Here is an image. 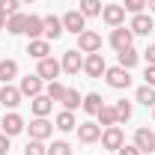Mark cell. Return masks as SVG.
I'll return each instance as SVG.
<instances>
[{
  "label": "cell",
  "mask_w": 155,
  "mask_h": 155,
  "mask_svg": "<svg viewBox=\"0 0 155 155\" xmlns=\"http://www.w3.org/2000/svg\"><path fill=\"white\" fill-rule=\"evenodd\" d=\"M104 81H107L110 90H128V87H131V72L122 69V66H107Z\"/></svg>",
  "instance_id": "1"
},
{
  "label": "cell",
  "mask_w": 155,
  "mask_h": 155,
  "mask_svg": "<svg viewBox=\"0 0 155 155\" xmlns=\"http://www.w3.org/2000/svg\"><path fill=\"white\" fill-rule=\"evenodd\" d=\"M131 45H134V33H131V27L122 24V27H114V30H110V48H114L116 54L125 51V48H131Z\"/></svg>",
  "instance_id": "2"
},
{
  "label": "cell",
  "mask_w": 155,
  "mask_h": 155,
  "mask_svg": "<svg viewBox=\"0 0 155 155\" xmlns=\"http://www.w3.org/2000/svg\"><path fill=\"white\" fill-rule=\"evenodd\" d=\"M27 131H30V140H48L54 134V122H48V116H36L27 125Z\"/></svg>",
  "instance_id": "3"
},
{
  "label": "cell",
  "mask_w": 155,
  "mask_h": 155,
  "mask_svg": "<svg viewBox=\"0 0 155 155\" xmlns=\"http://www.w3.org/2000/svg\"><path fill=\"white\" fill-rule=\"evenodd\" d=\"M63 30H66V33H75V36H81V33L87 30V18L81 15V9H69V12L63 15Z\"/></svg>",
  "instance_id": "4"
},
{
  "label": "cell",
  "mask_w": 155,
  "mask_h": 155,
  "mask_svg": "<svg viewBox=\"0 0 155 155\" xmlns=\"http://www.w3.org/2000/svg\"><path fill=\"white\" fill-rule=\"evenodd\" d=\"M18 90H21V96H27V98H36L45 93V81L39 75H24L21 78V84H18Z\"/></svg>",
  "instance_id": "5"
},
{
  "label": "cell",
  "mask_w": 155,
  "mask_h": 155,
  "mask_svg": "<svg viewBox=\"0 0 155 155\" xmlns=\"http://www.w3.org/2000/svg\"><path fill=\"white\" fill-rule=\"evenodd\" d=\"M78 51L81 54H96V51H101V36H98L96 30H84L78 36Z\"/></svg>",
  "instance_id": "6"
},
{
  "label": "cell",
  "mask_w": 155,
  "mask_h": 155,
  "mask_svg": "<svg viewBox=\"0 0 155 155\" xmlns=\"http://www.w3.org/2000/svg\"><path fill=\"white\" fill-rule=\"evenodd\" d=\"M24 128H27V122H24V116L15 114V110H9V114L3 116V122H0V131H3V134H9V137L21 134Z\"/></svg>",
  "instance_id": "7"
},
{
  "label": "cell",
  "mask_w": 155,
  "mask_h": 155,
  "mask_svg": "<svg viewBox=\"0 0 155 155\" xmlns=\"http://www.w3.org/2000/svg\"><path fill=\"white\" fill-rule=\"evenodd\" d=\"M122 143H125V134H122V128H119V125H107V128L101 131V146H104V149L116 152Z\"/></svg>",
  "instance_id": "8"
},
{
  "label": "cell",
  "mask_w": 155,
  "mask_h": 155,
  "mask_svg": "<svg viewBox=\"0 0 155 155\" xmlns=\"http://www.w3.org/2000/svg\"><path fill=\"white\" fill-rule=\"evenodd\" d=\"M78 140H81V143H96V140H101V131H104V128H101V125H98V122H78Z\"/></svg>",
  "instance_id": "9"
},
{
  "label": "cell",
  "mask_w": 155,
  "mask_h": 155,
  "mask_svg": "<svg viewBox=\"0 0 155 155\" xmlns=\"http://www.w3.org/2000/svg\"><path fill=\"white\" fill-rule=\"evenodd\" d=\"M60 72H63V66H60V60L54 57H45V60H39V69H36V75L42 78V81H57Z\"/></svg>",
  "instance_id": "10"
},
{
  "label": "cell",
  "mask_w": 155,
  "mask_h": 155,
  "mask_svg": "<svg viewBox=\"0 0 155 155\" xmlns=\"http://www.w3.org/2000/svg\"><path fill=\"white\" fill-rule=\"evenodd\" d=\"M84 72H87L90 78H101L104 72H107V63H104V57H101V51L87 54V60H84Z\"/></svg>",
  "instance_id": "11"
},
{
  "label": "cell",
  "mask_w": 155,
  "mask_h": 155,
  "mask_svg": "<svg viewBox=\"0 0 155 155\" xmlns=\"http://www.w3.org/2000/svg\"><path fill=\"white\" fill-rule=\"evenodd\" d=\"M101 18H104V24H110V27H122V24H125V9H122V3H107V6L101 9Z\"/></svg>",
  "instance_id": "12"
},
{
  "label": "cell",
  "mask_w": 155,
  "mask_h": 155,
  "mask_svg": "<svg viewBox=\"0 0 155 155\" xmlns=\"http://www.w3.org/2000/svg\"><path fill=\"white\" fill-rule=\"evenodd\" d=\"M21 90L18 87H12V84H3V87H0V104H3V107H9V110H15V107H18L21 104Z\"/></svg>",
  "instance_id": "13"
},
{
  "label": "cell",
  "mask_w": 155,
  "mask_h": 155,
  "mask_svg": "<svg viewBox=\"0 0 155 155\" xmlns=\"http://www.w3.org/2000/svg\"><path fill=\"white\" fill-rule=\"evenodd\" d=\"M128 27H131V33H134V36H149V33L155 30V21H152V15L140 12V15H134V18H131V24H128Z\"/></svg>",
  "instance_id": "14"
},
{
  "label": "cell",
  "mask_w": 155,
  "mask_h": 155,
  "mask_svg": "<svg viewBox=\"0 0 155 155\" xmlns=\"http://www.w3.org/2000/svg\"><path fill=\"white\" fill-rule=\"evenodd\" d=\"M45 18V33L42 36L48 39V42H57L66 30H63V18H57V15H42Z\"/></svg>",
  "instance_id": "15"
},
{
  "label": "cell",
  "mask_w": 155,
  "mask_h": 155,
  "mask_svg": "<svg viewBox=\"0 0 155 155\" xmlns=\"http://www.w3.org/2000/svg\"><path fill=\"white\" fill-rule=\"evenodd\" d=\"M134 146H137L143 155L152 152V149H155V131H149L146 125H143V128H137V131H134Z\"/></svg>",
  "instance_id": "16"
},
{
  "label": "cell",
  "mask_w": 155,
  "mask_h": 155,
  "mask_svg": "<svg viewBox=\"0 0 155 155\" xmlns=\"http://www.w3.org/2000/svg\"><path fill=\"white\" fill-rule=\"evenodd\" d=\"M60 66H63V72H66V75H78V72L84 69V57H81L78 51H66L63 60H60Z\"/></svg>",
  "instance_id": "17"
},
{
  "label": "cell",
  "mask_w": 155,
  "mask_h": 155,
  "mask_svg": "<svg viewBox=\"0 0 155 155\" xmlns=\"http://www.w3.org/2000/svg\"><path fill=\"white\" fill-rule=\"evenodd\" d=\"M27 54L33 60H45L51 57V42L48 39H30V45H27Z\"/></svg>",
  "instance_id": "18"
},
{
  "label": "cell",
  "mask_w": 155,
  "mask_h": 155,
  "mask_svg": "<svg viewBox=\"0 0 155 155\" xmlns=\"http://www.w3.org/2000/svg\"><path fill=\"white\" fill-rule=\"evenodd\" d=\"M54 128H60V131H75V128H78L75 110H60L57 119H54Z\"/></svg>",
  "instance_id": "19"
},
{
  "label": "cell",
  "mask_w": 155,
  "mask_h": 155,
  "mask_svg": "<svg viewBox=\"0 0 155 155\" xmlns=\"http://www.w3.org/2000/svg\"><path fill=\"white\" fill-rule=\"evenodd\" d=\"M30 110H33V116H48L51 110H54V101L45 96H36V98H30Z\"/></svg>",
  "instance_id": "20"
},
{
  "label": "cell",
  "mask_w": 155,
  "mask_h": 155,
  "mask_svg": "<svg viewBox=\"0 0 155 155\" xmlns=\"http://www.w3.org/2000/svg\"><path fill=\"white\" fill-rule=\"evenodd\" d=\"M24 33H27L30 39H42V33H45V18H42V15H27Z\"/></svg>",
  "instance_id": "21"
},
{
  "label": "cell",
  "mask_w": 155,
  "mask_h": 155,
  "mask_svg": "<svg viewBox=\"0 0 155 155\" xmlns=\"http://www.w3.org/2000/svg\"><path fill=\"white\" fill-rule=\"evenodd\" d=\"M116 60H119L116 66H122V69H128V72H131V69H134L137 63H140V54H137V51H134V45H131V48L119 51V54H116Z\"/></svg>",
  "instance_id": "22"
},
{
  "label": "cell",
  "mask_w": 155,
  "mask_h": 155,
  "mask_svg": "<svg viewBox=\"0 0 155 155\" xmlns=\"http://www.w3.org/2000/svg\"><path fill=\"white\" fill-rule=\"evenodd\" d=\"M18 78V63L15 60H0V84H12Z\"/></svg>",
  "instance_id": "23"
},
{
  "label": "cell",
  "mask_w": 155,
  "mask_h": 155,
  "mask_svg": "<svg viewBox=\"0 0 155 155\" xmlns=\"http://www.w3.org/2000/svg\"><path fill=\"white\" fill-rule=\"evenodd\" d=\"M101 104H104V98L98 96V93H87V96H84V101H81V107H84L90 116H96L98 110H101Z\"/></svg>",
  "instance_id": "24"
},
{
  "label": "cell",
  "mask_w": 155,
  "mask_h": 155,
  "mask_svg": "<svg viewBox=\"0 0 155 155\" xmlns=\"http://www.w3.org/2000/svg\"><path fill=\"white\" fill-rule=\"evenodd\" d=\"M134 101H140L143 107H155V87H149V84L137 87V93H134Z\"/></svg>",
  "instance_id": "25"
},
{
  "label": "cell",
  "mask_w": 155,
  "mask_h": 155,
  "mask_svg": "<svg viewBox=\"0 0 155 155\" xmlns=\"http://www.w3.org/2000/svg\"><path fill=\"white\" fill-rule=\"evenodd\" d=\"M96 119H98V125H101V128H107V125H119V122H116L114 104H101V110L96 114Z\"/></svg>",
  "instance_id": "26"
},
{
  "label": "cell",
  "mask_w": 155,
  "mask_h": 155,
  "mask_svg": "<svg viewBox=\"0 0 155 155\" xmlns=\"http://www.w3.org/2000/svg\"><path fill=\"white\" fill-rule=\"evenodd\" d=\"M24 24H27V15H24V12H15V15L6 18V30H9L12 36H21V33H24Z\"/></svg>",
  "instance_id": "27"
},
{
  "label": "cell",
  "mask_w": 155,
  "mask_h": 155,
  "mask_svg": "<svg viewBox=\"0 0 155 155\" xmlns=\"http://www.w3.org/2000/svg\"><path fill=\"white\" fill-rule=\"evenodd\" d=\"M81 101H84V96H81L78 90H72V87H66V96H63V110H78V107H81Z\"/></svg>",
  "instance_id": "28"
},
{
  "label": "cell",
  "mask_w": 155,
  "mask_h": 155,
  "mask_svg": "<svg viewBox=\"0 0 155 155\" xmlns=\"http://www.w3.org/2000/svg\"><path fill=\"white\" fill-rule=\"evenodd\" d=\"M101 0H81V15L84 18H96V15H101Z\"/></svg>",
  "instance_id": "29"
},
{
  "label": "cell",
  "mask_w": 155,
  "mask_h": 155,
  "mask_svg": "<svg viewBox=\"0 0 155 155\" xmlns=\"http://www.w3.org/2000/svg\"><path fill=\"white\" fill-rule=\"evenodd\" d=\"M45 96L51 98V101H63V96H66V87H63L60 81H48V84H45Z\"/></svg>",
  "instance_id": "30"
},
{
  "label": "cell",
  "mask_w": 155,
  "mask_h": 155,
  "mask_svg": "<svg viewBox=\"0 0 155 155\" xmlns=\"http://www.w3.org/2000/svg\"><path fill=\"white\" fill-rule=\"evenodd\" d=\"M114 110H116V122H128V119H131V101L119 98L114 104Z\"/></svg>",
  "instance_id": "31"
},
{
  "label": "cell",
  "mask_w": 155,
  "mask_h": 155,
  "mask_svg": "<svg viewBox=\"0 0 155 155\" xmlns=\"http://www.w3.org/2000/svg\"><path fill=\"white\" fill-rule=\"evenodd\" d=\"M24 155H48V146H45V140H27V146H24Z\"/></svg>",
  "instance_id": "32"
},
{
  "label": "cell",
  "mask_w": 155,
  "mask_h": 155,
  "mask_svg": "<svg viewBox=\"0 0 155 155\" xmlns=\"http://www.w3.org/2000/svg\"><path fill=\"white\" fill-rule=\"evenodd\" d=\"M48 155H72V143L69 140H54L48 146Z\"/></svg>",
  "instance_id": "33"
},
{
  "label": "cell",
  "mask_w": 155,
  "mask_h": 155,
  "mask_svg": "<svg viewBox=\"0 0 155 155\" xmlns=\"http://www.w3.org/2000/svg\"><path fill=\"white\" fill-rule=\"evenodd\" d=\"M122 9H125V12H131V15H140V12L146 9V0H125V3H122Z\"/></svg>",
  "instance_id": "34"
},
{
  "label": "cell",
  "mask_w": 155,
  "mask_h": 155,
  "mask_svg": "<svg viewBox=\"0 0 155 155\" xmlns=\"http://www.w3.org/2000/svg\"><path fill=\"white\" fill-rule=\"evenodd\" d=\"M18 6H21V0H0V9L6 12V18H9V15H15V12H18Z\"/></svg>",
  "instance_id": "35"
},
{
  "label": "cell",
  "mask_w": 155,
  "mask_h": 155,
  "mask_svg": "<svg viewBox=\"0 0 155 155\" xmlns=\"http://www.w3.org/2000/svg\"><path fill=\"white\" fill-rule=\"evenodd\" d=\"M116 155H143V152H140V149H137L134 143H122V146H119V149H116Z\"/></svg>",
  "instance_id": "36"
},
{
  "label": "cell",
  "mask_w": 155,
  "mask_h": 155,
  "mask_svg": "<svg viewBox=\"0 0 155 155\" xmlns=\"http://www.w3.org/2000/svg\"><path fill=\"white\" fill-rule=\"evenodd\" d=\"M9 140H12V137H9V134H3V131H0V155H6V152H9V149H12V143H9Z\"/></svg>",
  "instance_id": "37"
},
{
  "label": "cell",
  "mask_w": 155,
  "mask_h": 155,
  "mask_svg": "<svg viewBox=\"0 0 155 155\" xmlns=\"http://www.w3.org/2000/svg\"><path fill=\"white\" fill-rule=\"evenodd\" d=\"M143 81H146L149 87H155V66H146V72H143Z\"/></svg>",
  "instance_id": "38"
},
{
  "label": "cell",
  "mask_w": 155,
  "mask_h": 155,
  "mask_svg": "<svg viewBox=\"0 0 155 155\" xmlns=\"http://www.w3.org/2000/svg\"><path fill=\"white\" fill-rule=\"evenodd\" d=\"M143 57H146V66H155V45H149L143 51Z\"/></svg>",
  "instance_id": "39"
},
{
  "label": "cell",
  "mask_w": 155,
  "mask_h": 155,
  "mask_svg": "<svg viewBox=\"0 0 155 155\" xmlns=\"http://www.w3.org/2000/svg\"><path fill=\"white\" fill-rule=\"evenodd\" d=\"M0 30H6V12L0 9Z\"/></svg>",
  "instance_id": "40"
},
{
  "label": "cell",
  "mask_w": 155,
  "mask_h": 155,
  "mask_svg": "<svg viewBox=\"0 0 155 155\" xmlns=\"http://www.w3.org/2000/svg\"><path fill=\"white\" fill-rule=\"evenodd\" d=\"M146 6H149V12H155V0H146Z\"/></svg>",
  "instance_id": "41"
},
{
  "label": "cell",
  "mask_w": 155,
  "mask_h": 155,
  "mask_svg": "<svg viewBox=\"0 0 155 155\" xmlns=\"http://www.w3.org/2000/svg\"><path fill=\"white\" fill-rule=\"evenodd\" d=\"M152 122H155V107H152Z\"/></svg>",
  "instance_id": "42"
},
{
  "label": "cell",
  "mask_w": 155,
  "mask_h": 155,
  "mask_svg": "<svg viewBox=\"0 0 155 155\" xmlns=\"http://www.w3.org/2000/svg\"><path fill=\"white\" fill-rule=\"evenodd\" d=\"M21 3H33V0H21Z\"/></svg>",
  "instance_id": "43"
}]
</instances>
